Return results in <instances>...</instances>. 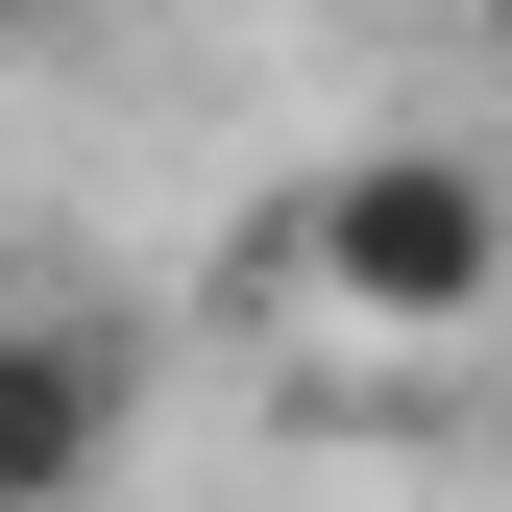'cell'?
Wrapping results in <instances>:
<instances>
[{
	"mask_svg": "<svg viewBox=\"0 0 512 512\" xmlns=\"http://www.w3.org/2000/svg\"><path fill=\"white\" fill-rule=\"evenodd\" d=\"M464 25H488V74H512V0H464Z\"/></svg>",
	"mask_w": 512,
	"mask_h": 512,
	"instance_id": "cell-4",
	"label": "cell"
},
{
	"mask_svg": "<svg viewBox=\"0 0 512 512\" xmlns=\"http://www.w3.org/2000/svg\"><path fill=\"white\" fill-rule=\"evenodd\" d=\"M122 415H147V342L98 293H0V512H98Z\"/></svg>",
	"mask_w": 512,
	"mask_h": 512,
	"instance_id": "cell-2",
	"label": "cell"
},
{
	"mask_svg": "<svg viewBox=\"0 0 512 512\" xmlns=\"http://www.w3.org/2000/svg\"><path fill=\"white\" fill-rule=\"evenodd\" d=\"M49 25H74V0H0V49H49Z\"/></svg>",
	"mask_w": 512,
	"mask_h": 512,
	"instance_id": "cell-3",
	"label": "cell"
},
{
	"mask_svg": "<svg viewBox=\"0 0 512 512\" xmlns=\"http://www.w3.org/2000/svg\"><path fill=\"white\" fill-rule=\"evenodd\" d=\"M244 317H269L293 366H464L512 342V171L464 122H366V147H317L269 220H244Z\"/></svg>",
	"mask_w": 512,
	"mask_h": 512,
	"instance_id": "cell-1",
	"label": "cell"
}]
</instances>
